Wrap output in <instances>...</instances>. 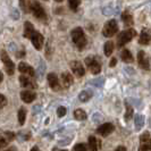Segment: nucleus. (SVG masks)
<instances>
[{
  "label": "nucleus",
  "instance_id": "obj_1",
  "mask_svg": "<svg viewBox=\"0 0 151 151\" xmlns=\"http://www.w3.org/2000/svg\"><path fill=\"white\" fill-rule=\"evenodd\" d=\"M70 38H72L73 43L76 45V48L78 50H83L84 48H85V45H86V43H88L85 33H84L82 27H75L74 30H72Z\"/></svg>",
  "mask_w": 151,
  "mask_h": 151
},
{
  "label": "nucleus",
  "instance_id": "obj_2",
  "mask_svg": "<svg viewBox=\"0 0 151 151\" xmlns=\"http://www.w3.org/2000/svg\"><path fill=\"white\" fill-rule=\"evenodd\" d=\"M137 35V32L134 29H129V30H125L121 32L117 37V48L121 49L123 48L126 43L131 42L133 39Z\"/></svg>",
  "mask_w": 151,
  "mask_h": 151
},
{
  "label": "nucleus",
  "instance_id": "obj_3",
  "mask_svg": "<svg viewBox=\"0 0 151 151\" xmlns=\"http://www.w3.org/2000/svg\"><path fill=\"white\" fill-rule=\"evenodd\" d=\"M30 13L33 14L34 17L41 21H47V13L45 8L41 6V4L38 2L37 0H31L30 4Z\"/></svg>",
  "mask_w": 151,
  "mask_h": 151
},
{
  "label": "nucleus",
  "instance_id": "obj_4",
  "mask_svg": "<svg viewBox=\"0 0 151 151\" xmlns=\"http://www.w3.org/2000/svg\"><path fill=\"white\" fill-rule=\"evenodd\" d=\"M85 64L93 75H98L101 72V64L98 60L97 56H88L85 58Z\"/></svg>",
  "mask_w": 151,
  "mask_h": 151
},
{
  "label": "nucleus",
  "instance_id": "obj_5",
  "mask_svg": "<svg viewBox=\"0 0 151 151\" xmlns=\"http://www.w3.org/2000/svg\"><path fill=\"white\" fill-rule=\"evenodd\" d=\"M118 32V24L116 19H110L104 25V29H102V34L104 37L106 38H111L114 37L116 33Z\"/></svg>",
  "mask_w": 151,
  "mask_h": 151
},
{
  "label": "nucleus",
  "instance_id": "obj_6",
  "mask_svg": "<svg viewBox=\"0 0 151 151\" xmlns=\"http://www.w3.org/2000/svg\"><path fill=\"white\" fill-rule=\"evenodd\" d=\"M0 58H1V61L4 63L6 73H7L8 75H14V73H15V64L9 58L8 53L5 50L0 51Z\"/></svg>",
  "mask_w": 151,
  "mask_h": 151
},
{
  "label": "nucleus",
  "instance_id": "obj_7",
  "mask_svg": "<svg viewBox=\"0 0 151 151\" xmlns=\"http://www.w3.org/2000/svg\"><path fill=\"white\" fill-rule=\"evenodd\" d=\"M30 40L31 42H32V45L33 47L37 49V50H41L42 48H43V43H45V38H43V35L38 32V31H34L33 32V34L30 37Z\"/></svg>",
  "mask_w": 151,
  "mask_h": 151
},
{
  "label": "nucleus",
  "instance_id": "obj_8",
  "mask_svg": "<svg viewBox=\"0 0 151 151\" xmlns=\"http://www.w3.org/2000/svg\"><path fill=\"white\" fill-rule=\"evenodd\" d=\"M139 151H151V136L148 131L140 136Z\"/></svg>",
  "mask_w": 151,
  "mask_h": 151
},
{
  "label": "nucleus",
  "instance_id": "obj_9",
  "mask_svg": "<svg viewBox=\"0 0 151 151\" xmlns=\"http://www.w3.org/2000/svg\"><path fill=\"white\" fill-rule=\"evenodd\" d=\"M16 137L15 133L12 132V131H8V132H4V133H0V149L7 147L9 142H12L14 139Z\"/></svg>",
  "mask_w": 151,
  "mask_h": 151
},
{
  "label": "nucleus",
  "instance_id": "obj_10",
  "mask_svg": "<svg viewBox=\"0 0 151 151\" xmlns=\"http://www.w3.org/2000/svg\"><path fill=\"white\" fill-rule=\"evenodd\" d=\"M137 63H139V66L145 69V70H149L150 69V63H149V57L147 56V53L144 52L143 50H140L137 52Z\"/></svg>",
  "mask_w": 151,
  "mask_h": 151
},
{
  "label": "nucleus",
  "instance_id": "obj_11",
  "mask_svg": "<svg viewBox=\"0 0 151 151\" xmlns=\"http://www.w3.org/2000/svg\"><path fill=\"white\" fill-rule=\"evenodd\" d=\"M114 129H115L114 124H111V123H104L102 125H100L97 129V133H98L99 135L106 137V136H108L109 134L113 133Z\"/></svg>",
  "mask_w": 151,
  "mask_h": 151
},
{
  "label": "nucleus",
  "instance_id": "obj_12",
  "mask_svg": "<svg viewBox=\"0 0 151 151\" xmlns=\"http://www.w3.org/2000/svg\"><path fill=\"white\" fill-rule=\"evenodd\" d=\"M19 83L23 88H26V89H37L38 88V84L33 80V77L26 75L19 76Z\"/></svg>",
  "mask_w": 151,
  "mask_h": 151
},
{
  "label": "nucleus",
  "instance_id": "obj_13",
  "mask_svg": "<svg viewBox=\"0 0 151 151\" xmlns=\"http://www.w3.org/2000/svg\"><path fill=\"white\" fill-rule=\"evenodd\" d=\"M69 66L72 68V72L74 73V75H76L77 77H82L84 76L85 74V69H84L83 65H82V63L78 60H73L70 64H69Z\"/></svg>",
  "mask_w": 151,
  "mask_h": 151
},
{
  "label": "nucleus",
  "instance_id": "obj_14",
  "mask_svg": "<svg viewBox=\"0 0 151 151\" xmlns=\"http://www.w3.org/2000/svg\"><path fill=\"white\" fill-rule=\"evenodd\" d=\"M18 70H19L22 74H24V75H26V76H30V77H34V76H35V70H34V68L32 67V66H30L29 64L24 63V61L18 64Z\"/></svg>",
  "mask_w": 151,
  "mask_h": 151
},
{
  "label": "nucleus",
  "instance_id": "obj_15",
  "mask_svg": "<svg viewBox=\"0 0 151 151\" xmlns=\"http://www.w3.org/2000/svg\"><path fill=\"white\" fill-rule=\"evenodd\" d=\"M48 83H49V86H50L53 91L61 90V85H60V83H59L58 76L56 75L55 73H49V74H48Z\"/></svg>",
  "mask_w": 151,
  "mask_h": 151
},
{
  "label": "nucleus",
  "instance_id": "obj_16",
  "mask_svg": "<svg viewBox=\"0 0 151 151\" xmlns=\"http://www.w3.org/2000/svg\"><path fill=\"white\" fill-rule=\"evenodd\" d=\"M150 30L148 27H143L141 31V34H140V39H139V43L142 45H150Z\"/></svg>",
  "mask_w": 151,
  "mask_h": 151
},
{
  "label": "nucleus",
  "instance_id": "obj_17",
  "mask_svg": "<svg viewBox=\"0 0 151 151\" xmlns=\"http://www.w3.org/2000/svg\"><path fill=\"white\" fill-rule=\"evenodd\" d=\"M60 81H61V86L63 88H65V89H68L73 82H74V80H73V76L72 74H69L68 72H64V73H61L60 75Z\"/></svg>",
  "mask_w": 151,
  "mask_h": 151
},
{
  "label": "nucleus",
  "instance_id": "obj_18",
  "mask_svg": "<svg viewBox=\"0 0 151 151\" xmlns=\"http://www.w3.org/2000/svg\"><path fill=\"white\" fill-rule=\"evenodd\" d=\"M35 98H37V94L30 90H25L21 92V99H22L24 102H26V104L33 102L35 100Z\"/></svg>",
  "mask_w": 151,
  "mask_h": 151
},
{
  "label": "nucleus",
  "instance_id": "obj_19",
  "mask_svg": "<svg viewBox=\"0 0 151 151\" xmlns=\"http://www.w3.org/2000/svg\"><path fill=\"white\" fill-rule=\"evenodd\" d=\"M122 21L124 22L125 26H132L134 24V18L129 10H124L122 14Z\"/></svg>",
  "mask_w": 151,
  "mask_h": 151
},
{
  "label": "nucleus",
  "instance_id": "obj_20",
  "mask_svg": "<svg viewBox=\"0 0 151 151\" xmlns=\"http://www.w3.org/2000/svg\"><path fill=\"white\" fill-rule=\"evenodd\" d=\"M121 58H122V60L124 61V63H126V64H131V63L134 61L133 55L131 53V51H129V49H123V50H122Z\"/></svg>",
  "mask_w": 151,
  "mask_h": 151
},
{
  "label": "nucleus",
  "instance_id": "obj_21",
  "mask_svg": "<svg viewBox=\"0 0 151 151\" xmlns=\"http://www.w3.org/2000/svg\"><path fill=\"white\" fill-rule=\"evenodd\" d=\"M34 26H33V24L31 22H25L24 23V32H23V37L24 38H27L30 39V37L33 34V32H34Z\"/></svg>",
  "mask_w": 151,
  "mask_h": 151
},
{
  "label": "nucleus",
  "instance_id": "obj_22",
  "mask_svg": "<svg viewBox=\"0 0 151 151\" xmlns=\"http://www.w3.org/2000/svg\"><path fill=\"white\" fill-rule=\"evenodd\" d=\"M89 148H90V151H98L100 148V141L94 136H90L89 137Z\"/></svg>",
  "mask_w": 151,
  "mask_h": 151
},
{
  "label": "nucleus",
  "instance_id": "obj_23",
  "mask_svg": "<svg viewBox=\"0 0 151 151\" xmlns=\"http://www.w3.org/2000/svg\"><path fill=\"white\" fill-rule=\"evenodd\" d=\"M114 49H115V45H114L113 41H107L105 45H104V52H105V56L107 57H109V56H111V53H113Z\"/></svg>",
  "mask_w": 151,
  "mask_h": 151
},
{
  "label": "nucleus",
  "instance_id": "obj_24",
  "mask_svg": "<svg viewBox=\"0 0 151 151\" xmlns=\"http://www.w3.org/2000/svg\"><path fill=\"white\" fill-rule=\"evenodd\" d=\"M144 121H145V118H144L143 115L136 114L135 115V129L136 131H140V129L143 127Z\"/></svg>",
  "mask_w": 151,
  "mask_h": 151
},
{
  "label": "nucleus",
  "instance_id": "obj_25",
  "mask_svg": "<svg viewBox=\"0 0 151 151\" xmlns=\"http://www.w3.org/2000/svg\"><path fill=\"white\" fill-rule=\"evenodd\" d=\"M74 117L77 121H85L88 118V115L84 111L83 109H76L74 111Z\"/></svg>",
  "mask_w": 151,
  "mask_h": 151
},
{
  "label": "nucleus",
  "instance_id": "obj_26",
  "mask_svg": "<svg viewBox=\"0 0 151 151\" xmlns=\"http://www.w3.org/2000/svg\"><path fill=\"white\" fill-rule=\"evenodd\" d=\"M125 108H126V111H125L124 118H125V121H129V119L133 117V114H134L133 108H132V106L129 105V102H126V101H125Z\"/></svg>",
  "mask_w": 151,
  "mask_h": 151
},
{
  "label": "nucleus",
  "instance_id": "obj_27",
  "mask_svg": "<svg viewBox=\"0 0 151 151\" xmlns=\"http://www.w3.org/2000/svg\"><path fill=\"white\" fill-rule=\"evenodd\" d=\"M92 98V92L91 91H82L78 96V99L82 101V102H86Z\"/></svg>",
  "mask_w": 151,
  "mask_h": 151
},
{
  "label": "nucleus",
  "instance_id": "obj_28",
  "mask_svg": "<svg viewBox=\"0 0 151 151\" xmlns=\"http://www.w3.org/2000/svg\"><path fill=\"white\" fill-rule=\"evenodd\" d=\"M30 4L31 0H19V6H21V8L25 14L30 13Z\"/></svg>",
  "mask_w": 151,
  "mask_h": 151
},
{
  "label": "nucleus",
  "instance_id": "obj_29",
  "mask_svg": "<svg viewBox=\"0 0 151 151\" xmlns=\"http://www.w3.org/2000/svg\"><path fill=\"white\" fill-rule=\"evenodd\" d=\"M25 119H26V110L24 108H21L18 110V122H19V124L23 125L25 123Z\"/></svg>",
  "mask_w": 151,
  "mask_h": 151
},
{
  "label": "nucleus",
  "instance_id": "obj_30",
  "mask_svg": "<svg viewBox=\"0 0 151 151\" xmlns=\"http://www.w3.org/2000/svg\"><path fill=\"white\" fill-rule=\"evenodd\" d=\"M81 1L82 0H68V5H69V8L73 10V12H76L78 6L81 5Z\"/></svg>",
  "mask_w": 151,
  "mask_h": 151
},
{
  "label": "nucleus",
  "instance_id": "obj_31",
  "mask_svg": "<svg viewBox=\"0 0 151 151\" xmlns=\"http://www.w3.org/2000/svg\"><path fill=\"white\" fill-rule=\"evenodd\" d=\"M66 113H67V109L65 108V107H58V109H57V115H58V117H64L65 115H66Z\"/></svg>",
  "mask_w": 151,
  "mask_h": 151
},
{
  "label": "nucleus",
  "instance_id": "obj_32",
  "mask_svg": "<svg viewBox=\"0 0 151 151\" xmlns=\"http://www.w3.org/2000/svg\"><path fill=\"white\" fill-rule=\"evenodd\" d=\"M73 151H88V149H86V145L85 144L78 143L73 148Z\"/></svg>",
  "mask_w": 151,
  "mask_h": 151
},
{
  "label": "nucleus",
  "instance_id": "obj_33",
  "mask_svg": "<svg viewBox=\"0 0 151 151\" xmlns=\"http://www.w3.org/2000/svg\"><path fill=\"white\" fill-rule=\"evenodd\" d=\"M6 105H7V99L4 94H0V108L5 107Z\"/></svg>",
  "mask_w": 151,
  "mask_h": 151
},
{
  "label": "nucleus",
  "instance_id": "obj_34",
  "mask_svg": "<svg viewBox=\"0 0 151 151\" xmlns=\"http://www.w3.org/2000/svg\"><path fill=\"white\" fill-rule=\"evenodd\" d=\"M114 13H115V12L113 10V8H110V7L104 8V15H111Z\"/></svg>",
  "mask_w": 151,
  "mask_h": 151
},
{
  "label": "nucleus",
  "instance_id": "obj_35",
  "mask_svg": "<svg viewBox=\"0 0 151 151\" xmlns=\"http://www.w3.org/2000/svg\"><path fill=\"white\" fill-rule=\"evenodd\" d=\"M12 17H13L14 19H18V18H19V12H18L17 9H13V12H12Z\"/></svg>",
  "mask_w": 151,
  "mask_h": 151
},
{
  "label": "nucleus",
  "instance_id": "obj_36",
  "mask_svg": "<svg viewBox=\"0 0 151 151\" xmlns=\"http://www.w3.org/2000/svg\"><path fill=\"white\" fill-rule=\"evenodd\" d=\"M91 83H92V84H94V85H97V86H99V85L101 86V85L104 84V78H101L100 81H99V80H94V81H92Z\"/></svg>",
  "mask_w": 151,
  "mask_h": 151
},
{
  "label": "nucleus",
  "instance_id": "obj_37",
  "mask_svg": "<svg viewBox=\"0 0 151 151\" xmlns=\"http://www.w3.org/2000/svg\"><path fill=\"white\" fill-rule=\"evenodd\" d=\"M23 57H25V51H24V49H22L21 51H17V52H16V58H23Z\"/></svg>",
  "mask_w": 151,
  "mask_h": 151
},
{
  "label": "nucleus",
  "instance_id": "obj_38",
  "mask_svg": "<svg viewBox=\"0 0 151 151\" xmlns=\"http://www.w3.org/2000/svg\"><path fill=\"white\" fill-rule=\"evenodd\" d=\"M116 64H117V58H111V60H110V64H109V66L110 67H115L116 66Z\"/></svg>",
  "mask_w": 151,
  "mask_h": 151
},
{
  "label": "nucleus",
  "instance_id": "obj_39",
  "mask_svg": "<svg viewBox=\"0 0 151 151\" xmlns=\"http://www.w3.org/2000/svg\"><path fill=\"white\" fill-rule=\"evenodd\" d=\"M115 151H127L126 150V148H125V147H117V148H116V149H115Z\"/></svg>",
  "mask_w": 151,
  "mask_h": 151
},
{
  "label": "nucleus",
  "instance_id": "obj_40",
  "mask_svg": "<svg viewBox=\"0 0 151 151\" xmlns=\"http://www.w3.org/2000/svg\"><path fill=\"white\" fill-rule=\"evenodd\" d=\"M4 151H16V148L15 147H10V148H8V149H6V150Z\"/></svg>",
  "mask_w": 151,
  "mask_h": 151
},
{
  "label": "nucleus",
  "instance_id": "obj_41",
  "mask_svg": "<svg viewBox=\"0 0 151 151\" xmlns=\"http://www.w3.org/2000/svg\"><path fill=\"white\" fill-rule=\"evenodd\" d=\"M31 151H40V150H39V148L37 147V145H34V147L32 148V150H31Z\"/></svg>",
  "mask_w": 151,
  "mask_h": 151
},
{
  "label": "nucleus",
  "instance_id": "obj_42",
  "mask_svg": "<svg viewBox=\"0 0 151 151\" xmlns=\"http://www.w3.org/2000/svg\"><path fill=\"white\" fill-rule=\"evenodd\" d=\"M52 151H67V150H64V149H58V148H53Z\"/></svg>",
  "mask_w": 151,
  "mask_h": 151
},
{
  "label": "nucleus",
  "instance_id": "obj_43",
  "mask_svg": "<svg viewBox=\"0 0 151 151\" xmlns=\"http://www.w3.org/2000/svg\"><path fill=\"white\" fill-rule=\"evenodd\" d=\"M2 80H4V75H2V73L0 72V84H1V82H2Z\"/></svg>",
  "mask_w": 151,
  "mask_h": 151
},
{
  "label": "nucleus",
  "instance_id": "obj_44",
  "mask_svg": "<svg viewBox=\"0 0 151 151\" xmlns=\"http://www.w3.org/2000/svg\"><path fill=\"white\" fill-rule=\"evenodd\" d=\"M55 1H56V2H63L64 0H55Z\"/></svg>",
  "mask_w": 151,
  "mask_h": 151
},
{
  "label": "nucleus",
  "instance_id": "obj_45",
  "mask_svg": "<svg viewBox=\"0 0 151 151\" xmlns=\"http://www.w3.org/2000/svg\"><path fill=\"white\" fill-rule=\"evenodd\" d=\"M45 1H47V0H45Z\"/></svg>",
  "mask_w": 151,
  "mask_h": 151
}]
</instances>
